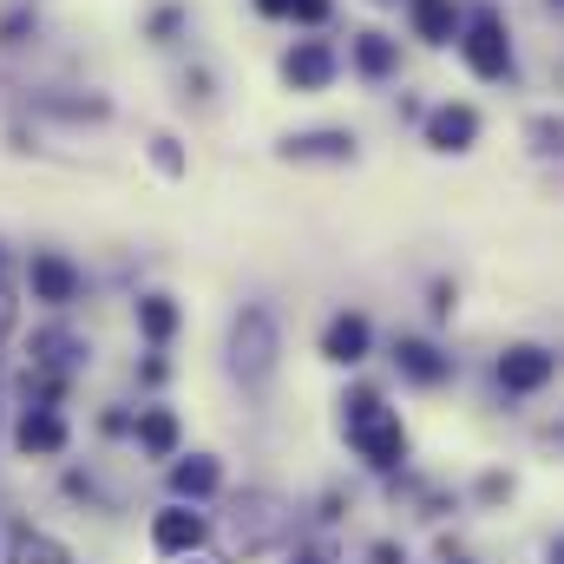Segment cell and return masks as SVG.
I'll list each match as a JSON object with an SVG mask.
<instances>
[{"mask_svg":"<svg viewBox=\"0 0 564 564\" xmlns=\"http://www.w3.org/2000/svg\"><path fill=\"white\" fill-rule=\"evenodd\" d=\"M184 564H204V558H184Z\"/></svg>","mask_w":564,"mask_h":564,"instance_id":"23","label":"cell"},{"mask_svg":"<svg viewBox=\"0 0 564 564\" xmlns=\"http://www.w3.org/2000/svg\"><path fill=\"white\" fill-rule=\"evenodd\" d=\"M328 7H335V0H289V20H302V26H322V20H328Z\"/></svg>","mask_w":564,"mask_h":564,"instance_id":"19","label":"cell"},{"mask_svg":"<svg viewBox=\"0 0 564 564\" xmlns=\"http://www.w3.org/2000/svg\"><path fill=\"white\" fill-rule=\"evenodd\" d=\"M7 328H13V308H7V302H0V341H7Z\"/></svg>","mask_w":564,"mask_h":564,"instance_id":"21","label":"cell"},{"mask_svg":"<svg viewBox=\"0 0 564 564\" xmlns=\"http://www.w3.org/2000/svg\"><path fill=\"white\" fill-rule=\"evenodd\" d=\"M217 486H224V466H217L210 453H191V459L171 466V492H177V499H210Z\"/></svg>","mask_w":564,"mask_h":564,"instance_id":"11","label":"cell"},{"mask_svg":"<svg viewBox=\"0 0 564 564\" xmlns=\"http://www.w3.org/2000/svg\"><path fill=\"white\" fill-rule=\"evenodd\" d=\"M368 341H375L368 315H335L328 335H322V355H328L335 368H355V361H368Z\"/></svg>","mask_w":564,"mask_h":564,"instance_id":"8","label":"cell"},{"mask_svg":"<svg viewBox=\"0 0 564 564\" xmlns=\"http://www.w3.org/2000/svg\"><path fill=\"white\" fill-rule=\"evenodd\" d=\"M459 40V59L479 73V79H506L512 73V40H506V26H499V13L492 7H479L473 13V26L466 33H453Z\"/></svg>","mask_w":564,"mask_h":564,"instance_id":"2","label":"cell"},{"mask_svg":"<svg viewBox=\"0 0 564 564\" xmlns=\"http://www.w3.org/2000/svg\"><path fill=\"white\" fill-rule=\"evenodd\" d=\"M26 289H33V302H73L79 295V270L66 263V257H53V250H40L33 263H26Z\"/></svg>","mask_w":564,"mask_h":564,"instance_id":"6","label":"cell"},{"mask_svg":"<svg viewBox=\"0 0 564 564\" xmlns=\"http://www.w3.org/2000/svg\"><path fill=\"white\" fill-rule=\"evenodd\" d=\"M282 79H289L295 93H322V86L335 79V53H328L322 40H302V46H289V59H282Z\"/></svg>","mask_w":564,"mask_h":564,"instance_id":"7","label":"cell"},{"mask_svg":"<svg viewBox=\"0 0 564 564\" xmlns=\"http://www.w3.org/2000/svg\"><path fill=\"white\" fill-rule=\"evenodd\" d=\"M257 7H263L270 20H289V0H257Z\"/></svg>","mask_w":564,"mask_h":564,"instance_id":"20","label":"cell"},{"mask_svg":"<svg viewBox=\"0 0 564 564\" xmlns=\"http://www.w3.org/2000/svg\"><path fill=\"white\" fill-rule=\"evenodd\" d=\"M355 66H361L368 79L394 73V46H388V33H361V40H355Z\"/></svg>","mask_w":564,"mask_h":564,"instance_id":"18","label":"cell"},{"mask_svg":"<svg viewBox=\"0 0 564 564\" xmlns=\"http://www.w3.org/2000/svg\"><path fill=\"white\" fill-rule=\"evenodd\" d=\"M204 512H191V506H164L158 519H151V545L164 552V558H191L197 545H204Z\"/></svg>","mask_w":564,"mask_h":564,"instance_id":"5","label":"cell"},{"mask_svg":"<svg viewBox=\"0 0 564 564\" xmlns=\"http://www.w3.org/2000/svg\"><path fill=\"white\" fill-rule=\"evenodd\" d=\"M295 564H335V558H322V552H302V558H295Z\"/></svg>","mask_w":564,"mask_h":564,"instance_id":"22","label":"cell"},{"mask_svg":"<svg viewBox=\"0 0 564 564\" xmlns=\"http://www.w3.org/2000/svg\"><path fill=\"white\" fill-rule=\"evenodd\" d=\"M348 446L368 459V466H401V453H408V426L394 408H381V394H355L348 401Z\"/></svg>","mask_w":564,"mask_h":564,"instance_id":"1","label":"cell"},{"mask_svg":"<svg viewBox=\"0 0 564 564\" xmlns=\"http://www.w3.org/2000/svg\"><path fill=\"white\" fill-rule=\"evenodd\" d=\"M139 328H144V341H171V335H177V302H171V295H144Z\"/></svg>","mask_w":564,"mask_h":564,"instance_id":"16","label":"cell"},{"mask_svg":"<svg viewBox=\"0 0 564 564\" xmlns=\"http://www.w3.org/2000/svg\"><path fill=\"white\" fill-rule=\"evenodd\" d=\"M473 139H479V112L473 106H433L426 112V144L433 151H466Z\"/></svg>","mask_w":564,"mask_h":564,"instance_id":"9","label":"cell"},{"mask_svg":"<svg viewBox=\"0 0 564 564\" xmlns=\"http://www.w3.org/2000/svg\"><path fill=\"white\" fill-rule=\"evenodd\" d=\"M414 33H421L426 46H446L459 33V7L453 0H414Z\"/></svg>","mask_w":564,"mask_h":564,"instance_id":"12","label":"cell"},{"mask_svg":"<svg viewBox=\"0 0 564 564\" xmlns=\"http://www.w3.org/2000/svg\"><path fill=\"white\" fill-rule=\"evenodd\" d=\"M13 564H73V552H66L53 532H33V525H20V532H13Z\"/></svg>","mask_w":564,"mask_h":564,"instance_id":"13","label":"cell"},{"mask_svg":"<svg viewBox=\"0 0 564 564\" xmlns=\"http://www.w3.org/2000/svg\"><path fill=\"white\" fill-rule=\"evenodd\" d=\"M13 446H20V453H40V459H53V453H66V421H59L53 408H26L20 426H13Z\"/></svg>","mask_w":564,"mask_h":564,"instance_id":"10","label":"cell"},{"mask_svg":"<svg viewBox=\"0 0 564 564\" xmlns=\"http://www.w3.org/2000/svg\"><path fill=\"white\" fill-rule=\"evenodd\" d=\"M552 375H558V361H552V348H539V341H512V348L499 355V388H506V394H539Z\"/></svg>","mask_w":564,"mask_h":564,"instance_id":"4","label":"cell"},{"mask_svg":"<svg viewBox=\"0 0 564 564\" xmlns=\"http://www.w3.org/2000/svg\"><path fill=\"white\" fill-rule=\"evenodd\" d=\"M394 361H401V375H408V381H421V388L446 381V361H440V355H433L426 341H414V335H408V341L394 348Z\"/></svg>","mask_w":564,"mask_h":564,"instance_id":"15","label":"cell"},{"mask_svg":"<svg viewBox=\"0 0 564 564\" xmlns=\"http://www.w3.org/2000/svg\"><path fill=\"white\" fill-rule=\"evenodd\" d=\"M139 446L151 453V459H171V453H177V414L144 408V414H139Z\"/></svg>","mask_w":564,"mask_h":564,"instance_id":"14","label":"cell"},{"mask_svg":"<svg viewBox=\"0 0 564 564\" xmlns=\"http://www.w3.org/2000/svg\"><path fill=\"white\" fill-rule=\"evenodd\" d=\"M230 368L243 381H270V368H276V322L263 308L237 315V328H230Z\"/></svg>","mask_w":564,"mask_h":564,"instance_id":"3","label":"cell"},{"mask_svg":"<svg viewBox=\"0 0 564 564\" xmlns=\"http://www.w3.org/2000/svg\"><path fill=\"white\" fill-rule=\"evenodd\" d=\"M282 151L289 158H355V139L348 132H308V139H289Z\"/></svg>","mask_w":564,"mask_h":564,"instance_id":"17","label":"cell"}]
</instances>
